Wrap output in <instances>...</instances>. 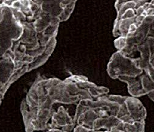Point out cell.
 I'll list each match as a JSON object with an SVG mask.
<instances>
[{
    "label": "cell",
    "mask_w": 154,
    "mask_h": 132,
    "mask_svg": "<svg viewBox=\"0 0 154 132\" xmlns=\"http://www.w3.org/2000/svg\"><path fill=\"white\" fill-rule=\"evenodd\" d=\"M68 84L57 79L38 77L21 104L25 130L34 132L49 130V121L53 115V105L67 103Z\"/></svg>",
    "instance_id": "obj_1"
},
{
    "label": "cell",
    "mask_w": 154,
    "mask_h": 132,
    "mask_svg": "<svg viewBox=\"0 0 154 132\" xmlns=\"http://www.w3.org/2000/svg\"><path fill=\"white\" fill-rule=\"evenodd\" d=\"M109 74L112 77H117L120 75L137 76L142 72L135 60L127 57L118 51L112 56L108 66Z\"/></svg>",
    "instance_id": "obj_2"
},
{
    "label": "cell",
    "mask_w": 154,
    "mask_h": 132,
    "mask_svg": "<svg viewBox=\"0 0 154 132\" xmlns=\"http://www.w3.org/2000/svg\"><path fill=\"white\" fill-rule=\"evenodd\" d=\"M127 43V38L125 37H119L118 38H117L115 41V46L116 48L119 50H122L124 47L126 45Z\"/></svg>",
    "instance_id": "obj_3"
},
{
    "label": "cell",
    "mask_w": 154,
    "mask_h": 132,
    "mask_svg": "<svg viewBox=\"0 0 154 132\" xmlns=\"http://www.w3.org/2000/svg\"><path fill=\"white\" fill-rule=\"evenodd\" d=\"M150 3H151V4L154 7V0H151Z\"/></svg>",
    "instance_id": "obj_4"
},
{
    "label": "cell",
    "mask_w": 154,
    "mask_h": 132,
    "mask_svg": "<svg viewBox=\"0 0 154 132\" xmlns=\"http://www.w3.org/2000/svg\"><path fill=\"white\" fill-rule=\"evenodd\" d=\"M2 99H0V105H1V104H2Z\"/></svg>",
    "instance_id": "obj_5"
}]
</instances>
